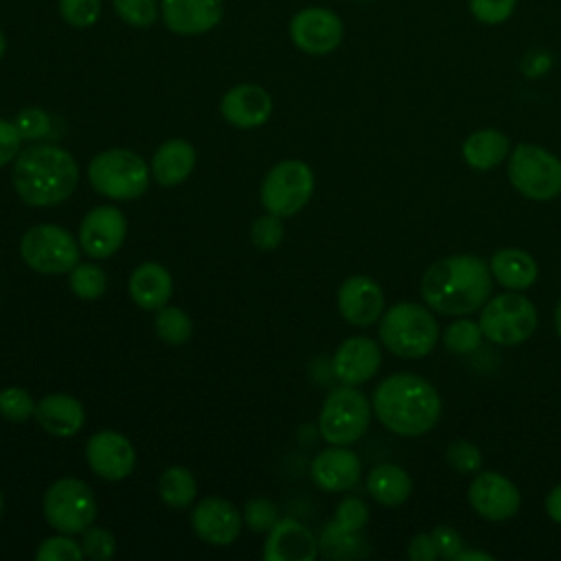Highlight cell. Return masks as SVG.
I'll return each instance as SVG.
<instances>
[{
	"mask_svg": "<svg viewBox=\"0 0 561 561\" xmlns=\"http://www.w3.org/2000/svg\"><path fill=\"white\" fill-rule=\"evenodd\" d=\"M491 267L473 254H451L432 263L421 278V296L438 313H473L491 296Z\"/></svg>",
	"mask_w": 561,
	"mask_h": 561,
	"instance_id": "cell-1",
	"label": "cell"
},
{
	"mask_svg": "<svg viewBox=\"0 0 561 561\" xmlns=\"http://www.w3.org/2000/svg\"><path fill=\"white\" fill-rule=\"evenodd\" d=\"M11 182L24 204L55 206L75 193L79 164L70 151L57 145H31L13 160Z\"/></svg>",
	"mask_w": 561,
	"mask_h": 561,
	"instance_id": "cell-2",
	"label": "cell"
},
{
	"mask_svg": "<svg viewBox=\"0 0 561 561\" xmlns=\"http://www.w3.org/2000/svg\"><path fill=\"white\" fill-rule=\"evenodd\" d=\"M370 403L381 425L399 436L427 434L440 416L438 390L412 373L386 377L375 388Z\"/></svg>",
	"mask_w": 561,
	"mask_h": 561,
	"instance_id": "cell-3",
	"label": "cell"
},
{
	"mask_svg": "<svg viewBox=\"0 0 561 561\" xmlns=\"http://www.w3.org/2000/svg\"><path fill=\"white\" fill-rule=\"evenodd\" d=\"M379 337L392 355L405 359L425 357L438 342V322L419 302H397L381 313Z\"/></svg>",
	"mask_w": 561,
	"mask_h": 561,
	"instance_id": "cell-4",
	"label": "cell"
},
{
	"mask_svg": "<svg viewBox=\"0 0 561 561\" xmlns=\"http://www.w3.org/2000/svg\"><path fill=\"white\" fill-rule=\"evenodd\" d=\"M88 180L103 197L116 202L136 199L149 186V164L136 151L116 147L101 151L90 160Z\"/></svg>",
	"mask_w": 561,
	"mask_h": 561,
	"instance_id": "cell-5",
	"label": "cell"
},
{
	"mask_svg": "<svg viewBox=\"0 0 561 561\" xmlns=\"http://www.w3.org/2000/svg\"><path fill=\"white\" fill-rule=\"evenodd\" d=\"M44 519L64 535H79L96 519V497L88 482L79 478L55 480L42 500Z\"/></svg>",
	"mask_w": 561,
	"mask_h": 561,
	"instance_id": "cell-6",
	"label": "cell"
},
{
	"mask_svg": "<svg viewBox=\"0 0 561 561\" xmlns=\"http://www.w3.org/2000/svg\"><path fill=\"white\" fill-rule=\"evenodd\" d=\"M508 180L528 199H554L561 195V160L539 145L522 142L511 151Z\"/></svg>",
	"mask_w": 561,
	"mask_h": 561,
	"instance_id": "cell-7",
	"label": "cell"
},
{
	"mask_svg": "<svg viewBox=\"0 0 561 561\" xmlns=\"http://www.w3.org/2000/svg\"><path fill=\"white\" fill-rule=\"evenodd\" d=\"M370 423V403L355 386L333 388L318 416L320 434L331 445H353L359 440Z\"/></svg>",
	"mask_w": 561,
	"mask_h": 561,
	"instance_id": "cell-8",
	"label": "cell"
},
{
	"mask_svg": "<svg viewBox=\"0 0 561 561\" xmlns=\"http://www.w3.org/2000/svg\"><path fill=\"white\" fill-rule=\"evenodd\" d=\"M313 171L302 160H280L263 178L261 204L267 213L278 217H294L300 213L313 193Z\"/></svg>",
	"mask_w": 561,
	"mask_h": 561,
	"instance_id": "cell-9",
	"label": "cell"
},
{
	"mask_svg": "<svg viewBox=\"0 0 561 561\" xmlns=\"http://www.w3.org/2000/svg\"><path fill=\"white\" fill-rule=\"evenodd\" d=\"M79 241L57 224H37L20 239L22 261L39 274H66L79 263Z\"/></svg>",
	"mask_w": 561,
	"mask_h": 561,
	"instance_id": "cell-10",
	"label": "cell"
},
{
	"mask_svg": "<svg viewBox=\"0 0 561 561\" xmlns=\"http://www.w3.org/2000/svg\"><path fill=\"white\" fill-rule=\"evenodd\" d=\"M478 324L486 340L502 346H515L535 333L537 309L526 296L500 294L484 302Z\"/></svg>",
	"mask_w": 561,
	"mask_h": 561,
	"instance_id": "cell-11",
	"label": "cell"
},
{
	"mask_svg": "<svg viewBox=\"0 0 561 561\" xmlns=\"http://www.w3.org/2000/svg\"><path fill=\"white\" fill-rule=\"evenodd\" d=\"M294 46L307 55H329L344 37L342 18L327 7H305L289 20Z\"/></svg>",
	"mask_w": 561,
	"mask_h": 561,
	"instance_id": "cell-12",
	"label": "cell"
},
{
	"mask_svg": "<svg viewBox=\"0 0 561 561\" xmlns=\"http://www.w3.org/2000/svg\"><path fill=\"white\" fill-rule=\"evenodd\" d=\"M471 508L489 522H504L519 511L522 495L517 486L497 471H480L467 491Z\"/></svg>",
	"mask_w": 561,
	"mask_h": 561,
	"instance_id": "cell-13",
	"label": "cell"
},
{
	"mask_svg": "<svg viewBox=\"0 0 561 561\" xmlns=\"http://www.w3.org/2000/svg\"><path fill=\"white\" fill-rule=\"evenodd\" d=\"M127 237V219L114 206H96L79 224V245L90 259L112 256Z\"/></svg>",
	"mask_w": 561,
	"mask_h": 561,
	"instance_id": "cell-14",
	"label": "cell"
},
{
	"mask_svg": "<svg viewBox=\"0 0 561 561\" xmlns=\"http://www.w3.org/2000/svg\"><path fill=\"white\" fill-rule=\"evenodd\" d=\"M85 458L90 469L110 482H118L134 471L136 449L127 436L114 430H101L85 443Z\"/></svg>",
	"mask_w": 561,
	"mask_h": 561,
	"instance_id": "cell-15",
	"label": "cell"
},
{
	"mask_svg": "<svg viewBox=\"0 0 561 561\" xmlns=\"http://www.w3.org/2000/svg\"><path fill=\"white\" fill-rule=\"evenodd\" d=\"M195 535L210 546H230L241 533V513L226 497H204L191 513Z\"/></svg>",
	"mask_w": 561,
	"mask_h": 561,
	"instance_id": "cell-16",
	"label": "cell"
},
{
	"mask_svg": "<svg viewBox=\"0 0 561 561\" xmlns=\"http://www.w3.org/2000/svg\"><path fill=\"white\" fill-rule=\"evenodd\" d=\"M224 0H160V20L175 35H204L219 26Z\"/></svg>",
	"mask_w": 561,
	"mask_h": 561,
	"instance_id": "cell-17",
	"label": "cell"
},
{
	"mask_svg": "<svg viewBox=\"0 0 561 561\" xmlns=\"http://www.w3.org/2000/svg\"><path fill=\"white\" fill-rule=\"evenodd\" d=\"M221 116L237 129H254L270 121L274 103L265 88L256 83H239L230 88L219 103Z\"/></svg>",
	"mask_w": 561,
	"mask_h": 561,
	"instance_id": "cell-18",
	"label": "cell"
},
{
	"mask_svg": "<svg viewBox=\"0 0 561 561\" xmlns=\"http://www.w3.org/2000/svg\"><path fill=\"white\" fill-rule=\"evenodd\" d=\"M340 316L355 327H368L383 313V291L370 276H348L337 289Z\"/></svg>",
	"mask_w": 561,
	"mask_h": 561,
	"instance_id": "cell-19",
	"label": "cell"
},
{
	"mask_svg": "<svg viewBox=\"0 0 561 561\" xmlns=\"http://www.w3.org/2000/svg\"><path fill=\"white\" fill-rule=\"evenodd\" d=\"M320 543L313 533L294 517L278 519L263 543L265 561H313L318 557Z\"/></svg>",
	"mask_w": 561,
	"mask_h": 561,
	"instance_id": "cell-20",
	"label": "cell"
},
{
	"mask_svg": "<svg viewBox=\"0 0 561 561\" xmlns=\"http://www.w3.org/2000/svg\"><path fill=\"white\" fill-rule=\"evenodd\" d=\"M381 366V348L366 335L344 340L333 355V375L346 386H359Z\"/></svg>",
	"mask_w": 561,
	"mask_h": 561,
	"instance_id": "cell-21",
	"label": "cell"
},
{
	"mask_svg": "<svg viewBox=\"0 0 561 561\" xmlns=\"http://www.w3.org/2000/svg\"><path fill=\"white\" fill-rule=\"evenodd\" d=\"M362 462L355 451L346 449V445H333L322 449L311 460V480L316 486L329 493L348 491L359 482Z\"/></svg>",
	"mask_w": 561,
	"mask_h": 561,
	"instance_id": "cell-22",
	"label": "cell"
},
{
	"mask_svg": "<svg viewBox=\"0 0 561 561\" xmlns=\"http://www.w3.org/2000/svg\"><path fill=\"white\" fill-rule=\"evenodd\" d=\"M35 421L50 436H75L85 421V410L79 399L64 392L46 394L35 403Z\"/></svg>",
	"mask_w": 561,
	"mask_h": 561,
	"instance_id": "cell-23",
	"label": "cell"
},
{
	"mask_svg": "<svg viewBox=\"0 0 561 561\" xmlns=\"http://www.w3.org/2000/svg\"><path fill=\"white\" fill-rule=\"evenodd\" d=\"M131 300L145 311L162 309L173 291V278L169 270L156 261L140 263L127 283Z\"/></svg>",
	"mask_w": 561,
	"mask_h": 561,
	"instance_id": "cell-24",
	"label": "cell"
},
{
	"mask_svg": "<svg viewBox=\"0 0 561 561\" xmlns=\"http://www.w3.org/2000/svg\"><path fill=\"white\" fill-rule=\"evenodd\" d=\"M195 169V149L184 138H171L151 158V175L162 186L182 184Z\"/></svg>",
	"mask_w": 561,
	"mask_h": 561,
	"instance_id": "cell-25",
	"label": "cell"
},
{
	"mask_svg": "<svg viewBox=\"0 0 561 561\" xmlns=\"http://www.w3.org/2000/svg\"><path fill=\"white\" fill-rule=\"evenodd\" d=\"M491 276L508 289H526L537 280V261L522 248H502L491 256Z\"/></svg>",
	"mask_w": 561,
	"mask_h": 561,
	"instance_id": "cell-26",
	"label": "cell"
},
{
	"mask_svg": "<svg viewBox=\"0 0 561 561\" xmlns=\"http://www.w3.org/2000/svg\"><path fill=\"white\" fill-rule=\"evenodd\" d=\"M511 149V140L506 134L497 129H478L469 134L462 142V158L471 169L486 171L497 167Z\"/></svg>",
	"mask_w": 561,
	"mask_h": 561,
	"instance_id": "cell-27",
	"label": "cell"
},
{
	"mask_svg": "<svg viewBox=\"0 0 561 561\" xmlns=\"http://www.w3.org/2000/svg\"><path fill=\"white\" fill-rule=\"evenodd\" d=\"M366 489L375 502L392 508V506H401L410 497L412 480L403 467L386 462V465H377L368 473Z\"/></svg>",
	"mask_w": 561,
	"mask_h": 561,
	"instance_id": "cell-28",
	"label": "cell"
},
{
	"mask_svg": "<svg viewBox=\"0 0 561 561\" xmlns=\"http://www.w3.org/2000/svg\"><path fill=\"white\" fill-rule=\"evenodd\" d=\"M160 500L171 508H186L197 495L195 476L180 465H173L162 471L158 482Z\"/></svg>",
	"mask_w": 561,
	"mask_h": 561,
	"instance_id": "cell-29",
	"label": "cell"
},
{
	"mask_svg": "<svg viewBox=\"0 0 561 561\" xmlns=\"http://www.w3.org/2000/svg\"><path fill=\"white\" fill-rule=\"evenodd\" d=\"M318 543L322 552L331 559H353V557H364L368 552L366 541L362 539V533L342 530L333 522L324 526Z\"/></svg>",
	"mask_w": 561,
	"mask_h": 561,
	"instance_id": "cell-30",
	"label": "cell"
},
{
	"mask_svg": "<svg viewBox=\"0 0 561 561\" xmlns=\"http://www.w3.org/2000/svg\"><path fill=\"white\" fill-rule=\"evenodd\" d=\"M153 329H156V335H158L164 344L178 346V344H184V342L191 337V333H193V322H191V318H188V313H186L184 309L164 305V307L158 309V313H156Z\"/></svg>",
	"mask_w": 561,
	"mask_h": 561,
	"instance_id": "cell-31",
	"label": "cell"
},
{
	"mask_svg": "<svg viewBox=\"0 0 561 561\" xmlns=\"http://www.w3.org/2000/svg\"><path fill=\"white\" fill-rule=\"evenodd\" d=\"M70 291L81 300H96L107 289L105 272L94 263H77L68 276Z\"/></svg>",
	"mask_w": 561,
	"mask_h": 561,
	"instance_id": "cell-32",
	"label": "cell"
},
{
	"mask_svg": "<svg viewBox=\"0 0 561 561\" xmlns=\"http://www.w3.org/2000/svg\"><path fill=\"white\" fill-rule=\"evenodd\" d=\"M482 329L478 322L469 320V318H460L456 322H451L445 331H443V344L449 353L456 355H467L473 353L480 342H482Z\"/></svg>",
	"mask_w": 561,
	"mask_h": 561,
	"instance_id": "cell-33",
	"label": "cell"
},
{
	"mask_svg": "<svg viewBox=\"0 0 561 561\" xmlns=\"http://www.w3.org/2000/svg\"><path fill=\"white\" fill-rule=\"evenodd\" d=\"M114 13L134 28H149L160 18L158 0H112Z\"/></svg>",
	"mask_w": 561,
	"mask_h": 561,
	"instance_id": "cell-34",
	"label": "cell"
},
{
	"mask_svg": "<svg viewBox=\"0 0 561 561\" xmlns=\"http://www.w3.org/2000/svg\"><path fill=\"white\" fill-rule=\"evenodd\" d=\"M61 20L72 28H90L101 18V0H57Z\"/></svg>",
	"mask_w": 561,
	"mask_h": 561,
	"instance_id": "cell-35",
	"label": "cell"
},
{
	"mask_svg": "<svg viewBox=\"0 0 561 561\" xmlns=\"http://www.w3.org/2000/svg\"><path fill=\"white\" fill-rule=\"evenodd\" d=\"M35 414V401L33 397L20 388L9 386L0 390V416L11 423H24L28 416Z\"/></svg>",
	"mask_w": 561,
	"mask_h": 561,
	"instance_id": "cell-36",
	"label": "cell"
},
{
	"mask_svg": "<svg viewBox=\"0 0 561 561\" xmlns=\"http://www.w3.org/2000/svg\"><path fill=\"white\" fill-rule=\"evenodd\" d=\"M81 557V543H77L70 535L64 533L44 539L35 552L37 561H79Z\"/></svg>",
	"mask_w": 561,
	"mask_h": 561,
	"instance_id": "cell-37",
	"label": "cell"
},
{
	"mask_svg": "<svg viewBox=\"0 0 561 561\" xmlns=\"http://www.w3.org/2000/svg\"><path fill=\"white\" fill-rule=\"evenodd\" d=\"M445 460L458 473H478L480 467H482L480 449L473 443L465 440V438H456L447 445Z\"/></svg>",
	"mask_w": 561,
	"mask_h": 561,
	"instance_id": "cell-38",
	"label": "cell"
},
{
	"mask_svg": "<svg viewBox=\"0 0 561 561\" xmlns=\"http://www.w3.org/2000/svg\"><path fill=\"white\" fill-rule=\"evenodd\" d=\"M81 550H83V557L92 561H105L114 557L116 539L107 528L92 524L81 533Z\"/></svg>",
	"mask_w": 561,
	"mask_h": 561,
	"instance_id": "cell-39",
	"label": "cell"
},
{
	"mask_svg": "<svg viewBox=\"0 0 561 561\" xmlns=\"http://www.w3.org/2000/svg\"><path fill=\"white\" fill-rule=\"evenodd\" d=\"M283 217L278 215H261L259 219H254L252 228H250V239L259 250H274L280 245L283 237H285V228H283Z\"/></svg>",
	"mask_w": 561,
	"mask_h": 561,
	"instance_id": "cell-40",
	"label": "cell"
},
{
	"mask_svg": "<svg viewBox=\"0 0 561 561\" xmlns=\"http://www.w3.org/2000/svg\"><path fill=\"white\" fill-rule=\"evenodd\" d=\"M337 528L348 533H362L368 522V506L359 497H344L331 519Z\"/></svg>",
	"mask_w": 561,
	"mask_h": 561,
	"instance_id": "cell-41",
	"label": "cell"
},
{
	"mask_svg": "<svg viewBox=\"0 0 561 561\" xmlns=\"http://www.w3.org/2000/svg\"><path fill=\"white\" fill-rule=\"evenodd\" d=\"M243 522L252 533H267L278 522V511L274 502L254 497L243 506Z\"/></svg>",
	"mask_w": 561,
	"mask_h": 561,
	"instance_id": "cell-42",
	"label": "cell"
},
{
	"mask_svg": "<svg viewBox=\"0 0 561 561\" xmlns=\"http://www.w3.org/2000/svg\"><path fill=\"white\" fill-rule=\"evenodd\" d=\"M13 123L22 140H39L50 131V116L39 107H24Z\"/></svg>",
	"mask_w": 561,
	"mask_h": 561,
	"instance_id": "cell-43",
	"label": "cell"
},
{
	"mask_svg": "<svg viewBox=\"0 0 561 561\" xmlns=\"http://www.w3.org/2000/svg\"><path fill=\"white\" fill-rule=\"evenodd\" d=\"M517 0H469V11L484 24H502L515 11Z\"/></svg>",
	"mask_w": 561,
	"mask_h": 561,
	"instance_id": "cell-44",
	"label": "cell"
},
{
	"mask_svg": "<svg viewBox=\"0 0 561 561\" xmlns=\"http://www.w3.org/2000/svg\"><path fill=\"white\" fill-rule=\"evenodd\" d=\"M432 539H434V546L438 550V557L447 559V561H454L462 550H465V541L460 537V533L451 526H436L432 533Z\"/></svg>",
	"mask_w": 561,
	"mask_h": 561,
	"instance_id": "cell-45",
	"label": "cell"
},
{
	"mask_svg": "<svg viewBox=\"0 0 561 561\" xmlns=\"http://www.w3.org/2000/svg\"><path fill=\"white\" fill-rule=\"evenodd\" d=\"M20 147H22V136L15 123L0 118V167L13 162L20 153Z\"/></svg>",
	"mask_w": 561,
	"mask_h": 561,
	"instance_id": "cell-46",
	"label": "cell"
},
{
	"mask_svg": "<svg viewBox=\"0 0 561 561\" xmlns=\"http://www.w3.org/2000/svg\"><path fill=\"white\" fill-rule=\"evenodd\" d=\"M408 557L412 561H434L438 557V550L434 546V539L430 533H419L412 537L408 546Z\"/></svg>",
	"mask_w": 561,
	"mask_h": 561,
	"instance_id": "cell-47",
	"label": "cell"
},
{
	"mask_svg": "<svg viewBox=\"0 0 561 561\" xmlns=\"http://www.w3.org/2000/svg\"><path fill=\"white\" fill-rule=\"evenodd\" d=\"M550 68V57L546 53H530L526 59H524V72H528L530 77L535 75H541Z\"/></svg>",
	"mask_w": 561,
	"mask_h": 561,
	"instance_id": "cell-48",
	"label": "cell"
},
{
	"mask_svg": "<svg viewBox=\"0 0 561 561\" xmlns=\"http://www.w3.org/2000/svg\"><path fill=\"white\" fill-rule=\"evenodd\" d=\"M546 513L552 522L561 524V484H557L548 495H546Z\"/></svg>",
	"mask_w": 561,
	"mask_h": 561,
	"instance_id": "cell-49",
	"label": "cell"
},
{
	"mask_svg": "<svg viewBox=\"0 0 561 561\" xmlns=\"http://www.w3.org/2000/svg\"><path fill=\"white\" fill-rule=\"evenodd\" d=\"M454 561H493V557L478 550H462Z\"/></svg>",
	"mask_w": 561,
	"mask_h": 561,
	"instance_id": "cell-50",
	"label": "cell"
},
{
	"mask_svg": "<svg viewBox=\"0 0 561 561\" xmlns=\"http://www.w3.org/2000/svg\"><path fill=\"white\" fill-rule=\"evenodd\" d=\"M554 327H557V333L561 337V300L557 302V311H554Z\"/></svg>",
	"mask_w": 561,
	"mask_h": 561,
	"instance_id": "cell-51",
	"label": "cell"
},
{
	"mask_svg": "<svg viewBox=\"0 0 561 561\" xmlns=\"http://www.w3.org/2000/svg\"><path fill=\"white\" fill-rule=\"evenodd\" d=\"M4 53H7V37H4V33L0 31V59L4 57Z\"/></svg>",
	"mask_w": 561,
	"mask_h": 561,
	"instance_id": "cell-52",
	"label": "cell"
},
{
	"mask_svg": "<svg viewBox=\"0 0 561 561\" xmlns=\"http://www.w3.org/2000/svg\"><path fill=\"white\" fill-rule=\"evenodd\" d=\"M2 508H4V497H2V491H0V517H2Z\"/></svg>",
	"mask_w": 561,
	"mask_h": 561,
	"instance_id": "cell-53",
	"label": "cell"
}]
</instances>
